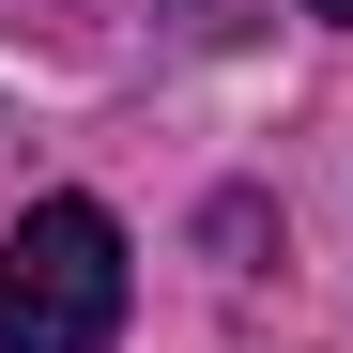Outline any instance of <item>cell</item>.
I'll return each instance as SVG.
<instances>
[{
  "mask_svg": "<svg viewBox=\"0 0 353 353\" xmlns=\"http://www.w3.org/2000/svg\"><path fill=\"white\" fill-rule=\"evenodd\" d=\"M307 16H338V31H353V0H307Z\"/></svg>",
  "mask_w": 353,
  "mask_h": 353,
  "instance_id": "cell-2",
  "label": "cell"
},
{
  "mask_svg": "<svg viewBox=\"0 0 353 353\" xmlns=\"http://www.w3.org/2000/svg\"><path fill=\"white\" fill-rule=\"evenodd\" d=\"M123 338V230L108 200H31L0 230V353H108Z\"/></svg>",
  "mask_w": 353,
  "mask_h": 353,
  "instance_id": "cell-1",
  "label": "cell"
}]
</instances>
